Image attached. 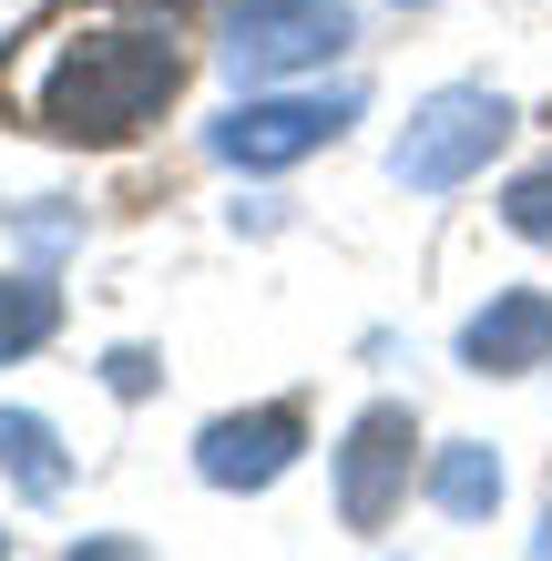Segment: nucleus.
Here are the masks:
<instances>
[{
	"label": "nucleus",
	"mask_w": 552,
	"mask_h": 561,
	"mask_svg": "<svg viewBox=\"0 0 552 561\" xmlns=\"http://www.w3.org/2000/svg\"><path fill=\"white\" fill-rule=\"evenodd\" d=\"M532 561H552V520H542V541H532Z\"/></svg>",
	"instance_id": "ddd939ff"
},
{
	"label": "nucleus",
	"mask_w": 552,
	"mask_h": 561,
	"mask_svg": "<svg viewBox=\"0 0 552 561\" xmlns=\"http://www.w3.org/2000/svg\"><path fill=\"white\" fill-rule=\"evenodd\" d=\"M502 215H511V236H532V245H552V163H532L522 184L502 194Z\"/></svg>",
	"instance_id": "9b49d317"
},
{
	"label": "nucleus",
	"mask_w": 552,
	"mask_h": 561,
	"mask_svg": "<svg viewBox=\"0 0 552 561\" xmlns=\"http://www.w3.org/2000/svg\"><path fill=\"white\" fill-rule=\"evenodd\" d=\"M542 357H552V296L542 286H502L492 307L461 327V368H481V378H522Z\"/></svg>",
	"instance_id": "0eeeda50"
},
{
	"label": "nucleus",
	"mask_w": 552,
	"mask_h": 561,
	"mask_svg": "<svg viewBox=\"0 0 552 561\" xmlns=\"http://www.w3.org/2000/svg\"><path fill=\"white\" fill-rule=\"evenodd\" d=\"M165 11H174V0H165Z\"/></svg>",
	"instance_id": "2eb2a0df"
},
{
	"label": "nucleus",
	"mask_w": 552,
	"mask_h": 561,
	"mask_svg": "<svg viewBox=\"0 0 552 561\" xmlns=\"http://www.w3.org/2000/svg\"><path fill=\"white\" fill-rule=\"evenodd\" d=\"M348 42V0H236L225 11V72L236 82H277L307 72Z\"/></svg>",
	"instance_id": "20e7f679"
},
{
	"label": "nucleus",
	"mask_w": 552,
	"mask_h": 561,
	"mask_svg": "<svg viewBox=\"0 0 552 561\" xmlns=\"http://www.w3.org/2000/svg\"><path fill=\"white\" fill-rule=\"evenodd\" d=\"M297 449H307L297 409H246V419H215L205 439H194V470H205L215 490H267V480H286Z\"/></svg>",
	"instance_id": "423d86ee"
},
{
	"label": "nucleus",
	"mask_w": 552,
	"mask_h": 561,
	"mask_svg": "<svg viewBox=\"0 0 552 561\" xmlns=\"http://www.w3.org/2000/svg\"><path fill=\"white\" fill-rule=\"evenodd\" d=\"M0 470H11V490H21V501H61V480H72V449L52 439V419L0 409Z\"/></svg>",
	"instance_id": "6e6552de"
},
{
	"label": "nucleus",
	"mask_w": 552,
	"mask_h": 561,
	"mask_svg": "<svg viewBox=\"0 0 552 561\" xmlns=\"http://www.w3.org/2000/svg\"><path fill=\"white\" fill-rule=\"evenodd\" d=\"M174 82H184V61L165 31H72L52 51V72L31 82V113L61 144H123L174 103Z\"/></svg>",
	"instance_id": "f257e3e1"
},
{
	"label": "nucleus",
	"mask_w": 552,
	"mask_h": 561,
	"mask_svg": "<svg viewBox=\"0 0 552 561\" xmlns=\"http://www.w3.org/2000/svg\"><path fill=\"white\" fill-rule=\"evenodd\" d=\"M52 317H61V296H52L42 276H0V368L52 337Z\"/></svg>",
	"instance_id": "9d476101"
},
{
	"label": "nucleus",
	"mask_w": 552,
	"mask_h": 561,
	"mask_svg": "<svg viewBox=\"0 0 552 561\" xmlns=\"http://www.w3.org/2000/svg\"><path fill=\"white\" fill-rule=\"evenodd\" d=\"M348 123H359V92H277V103H236L205 144H215V163H236V174H277V163L338 144Z\"/></svg>",
	"instance_id": "7ed1b4c3"
},
{
	"label": "nucleus",
	"mask_w": 552,
	"mask_h": 561,
	"mask_svg": "<svg viewBox=\"0 0 552 561\" xmlns=\"http://www.w3.org/2000/svg\"><path fill=\"white\" fill-rule=\"evenodd\" d=\"M409 409H369L359 428H348V449H338V520L348 531H379L388 511H399V490H409Z\"/></svg>",
	"instance_id": "39448f33"
},
{
	"label": "nucleus",
	"mask_w": 552,
	"mask_h": 561,
	"mask_svg": "<svg viewBox=\"0 0 552 561\" xmlns=\"http://www.w3.org/2000/svg\"><path fill=\"white\" fill-rule=\"evenodd\" d=\"M72 561H154V551H144V541H123V531H103V541H82Z\"/></svg>",
	"instance_id": "f8f14e48"
},
{
	"label": "nucleus",
	"mask_w": 552,
	"mask_h": 561,
	"mask_svg": "<svg viewBox=\"0 0 552 561\" xmlns=\"http://www.w3.org/2000/svg\"><path fill=\"white\" fill-rule=\"evenodd\" d=\"M430 501H440L450 520H492V511H502V459L481 449V439H450V449L430 459Z\"/></svg>",
	"instance_id": "1a4fd4ad"
},
{
	"label": "nucleus",
	"mask_w": 552,
	"mask_h": 561,
	"mask_svg": "<svg viewBox=\"0 0 552 561\" xmlns=\"http://www.w3.org/2000/svg\"><path fill=\"white\" fill-rule=\"evenodd\" d=\"M502 134H511V103H502V92L450 82V92H430V103L409 113V134L388 144V174H399L409 194H450V184H471L481 163H492Z\"/></svg>",
	"instance_id": "f03ea898"
},
{
	"label": "nucleus",
	"mask_w": 552,
	"mask_h": 561,
	"mask_svg": "<svg viewBox=\"0 0 552 561\" xmlns=\"http://www.w3.org/2000/svg\"><path fill=\"white\" fill-rule=\"evenodd\" d=\"M409 11H430V0H409Z\"/></svg>",
	"instance_id": "4468645a"
}]
</instances>
